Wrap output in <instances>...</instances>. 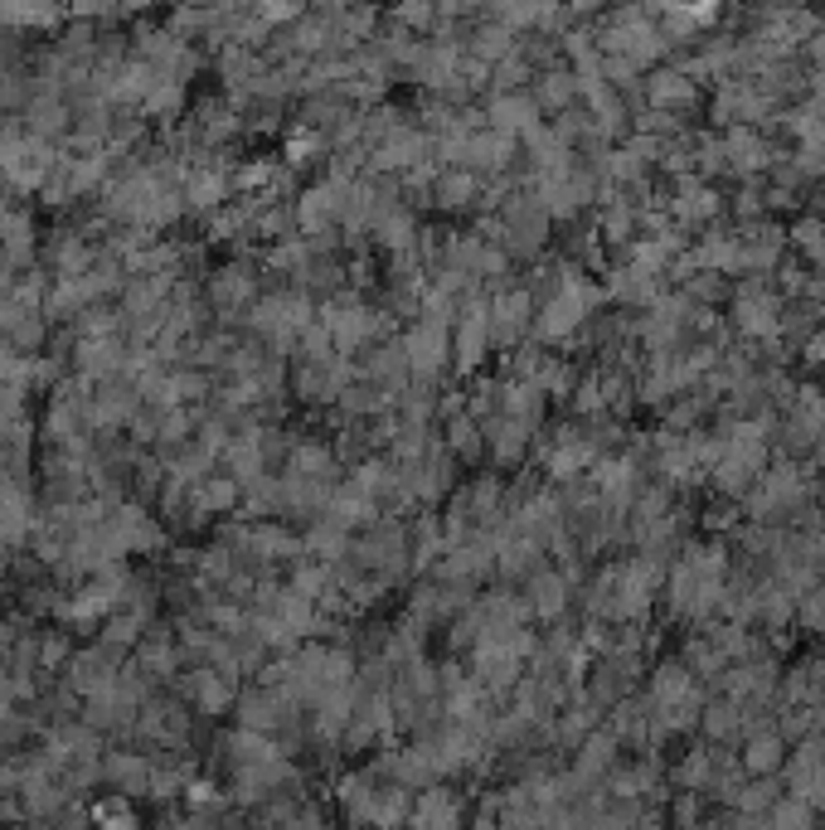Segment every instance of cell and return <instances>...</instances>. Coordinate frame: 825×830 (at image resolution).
Wrapping results in <instances>:
<instances>
[{"label":"cell","instance_id":"6da1fadb","mask_svg":"<svg viewBox=\"0 0 825 830\" xmlns=\"http://www.w3.org/2000/svg\"><path fill=\"white\" fill-rule=\"evenodd\" d=\"M403 355H409V369L417 379H433L447 369L452 360V326L433 321V316H417L413 330L403 336Z\"/></svg>","mask_w":825,"mask_h":830},{"label":"cell","instance_id":"7a4b0ae2","mask_svg":"<svg viewBox=\"0 0 825 830\" xmlns=\"http://www.w3.org/2000/svg\"><path fill=\"white\" fill-rule=\"evenodd\" d=\"M495 345V330H491V301H466L456 311V326H452V350H456V369H476L486 360V350Z\"/></svg>","mask_w":825,"mask_h":830},{"label":"cell","instance_id":"3957f363","mask_svg":"<svg viewBox=\"0 0 825 830\" xmlns=\"http://www.w3.org/2000/svg\"><path fill=\"white\" fill-rule=\"evenodd\" d=\"M535 321V297L525 287H505L491 297V330L495 340H519Z\"/></svg>","mask_w":825,"mask_h":830},{"label":"cell","instance_id":"277c9868","mask_svg":"<svg viewBox=\"0 0 825 830\" xmlns=\"http://www.w3.org/2000/svg\"><path fill=\"white\" fill-rule=\"evenodd\" d=\"M258 283L244 273V267H224L219 277H214V306H219L224 316H244V311H258Z\"/></svg>","mask_w":825,"mask_h":830},{"label":"cell","instance_id":"5b68a950","mask_svg":"<svg viewBox=\"0 0 825 830\" xmlns=\"http://www.w3.org/2000/svg\"><path fill=\"white\" fill-rule=\"evenodd\" d=\"M491 132L511 136V132H525L535 136V102H529L525 93H501L491 102Z\"/></svg>","mask_w":825,"mask_h":830},{"label":"cell","instance_id":"8992f818","mask_svg":"<svg viewBox=\"0 0 825 830\" xmlns=\"http://www.w3.org/2000/svg\"><path fill=\"white\" fill-rule=\"evenodd\" d=\"M481 189V175H472L466 165H456V171H442L433 181V199L442 204V209H466V204L476 199Z\"/></svg>","mask_w":825,"mask_h":830},{"label":"cell","instance_id":"52a82bcc","mask_svg":"<svg viewBox=\"0 0 825 830\" xmlns=\"http://www.w3.org/2000/svg\"><path fill=\"white\" fill-rule=\"evenodd\" d=\"M24 525H30V501L16 481H0V540H20Z\"/></svg>","mask_w":825,"mask_h":830},{"label":"cell","instance_id":"ba28073f","mask_svg":"<svg viewBox=\"0 0 825 830\" xmlns=\"http://www.w3.org/2000/svg\"><path fill=\"white\" fill-rule=\"evenodd\" d=\"M564 603H568V583L558 578V573H539V578L529 583V597H525L529 612H539V617H558Z\"/></svg>","mask_w":825,"mask_h":830},{"label":"cell","instance_id":"9c48e42d","mask_svg":"<svg viewBox=\"0 0 825 830\" xmlns=\"http://www.w3.org/2000/svg\"><path fill=\"white\" fill-rule=\"evenodd\" d=\"M447 452L452 457H481L486 452V428L476 423V418H456V423H447Z\"/></svg>","mask_w":825,"mask_h":830},{"label":"cell","instance_id":"30bf717a","mask_svg":"<svg viewBox=\"0 0 825 830\" xmlns=\"http://www.w3.org/2000/svg\"><path fill=\"white\" fill-rule=\"evenodd\" d=\"M739 326L753 330V336L772 330V326H777V301H772V297H757V291H747V297L739 301Z\"/></svg>","mask_w":825,"mask_h":830},{"label":"cell","instance_id":"8fae6325","mask_svg":"<svg viewBox=\"0 0 825 830\" xmlns=\"http://www.w3.org/2000/svg\"><path fill=\"white\" fill-rule=\"evenodd\" d=\"M224 189H228V181H224L219 171H199V175H189V199H195L199 209L219 204V199H224Z\"/></svg>","mask_w":825,"mask_h":830},{"label":"cell","instance_id":"7c38bea8","mask_svg":"<svg viewBox=\"0 0 825 830\" xmlns=\"http://www.w3.org/2000/svg\"><path fill=\"white\" fill-rule=\"evenodd\" d=\"M574 98V73H544L539 79V102L544 107H564Z\"/></svg>","mask_w":825,"mask_h":830}]
</instances>
